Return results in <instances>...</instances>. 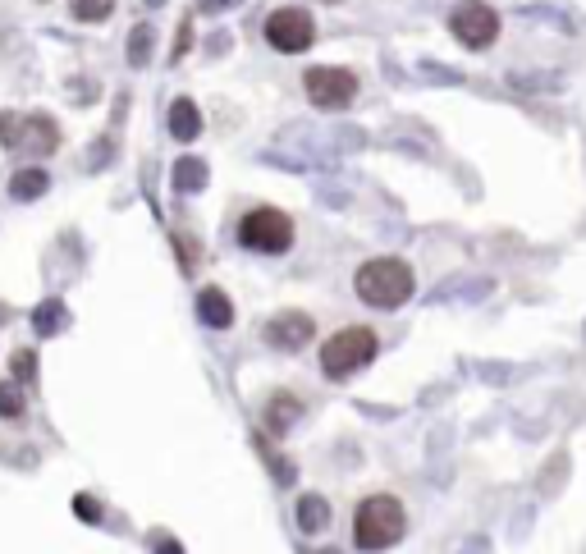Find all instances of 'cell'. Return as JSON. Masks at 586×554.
<instances>
[{
	"label": "cell",
	"instance_id": "15",
	"mask_svg": "<svg viewBox=\"0 0 586 554\" xmlns=\"http://www.w3.org/2000/svg\"><path fill=\"white\" fill-rule=\"evenodd\" d=\"M46 188H51V179H46V170H19L10 179V193L19 197V202H33V197H42Z\"/></svg>",
	"mask_w": 586,
	"mask_h": 554
},
{
	"label": "cell",
	"instance_id": "7",
	"mask_svg": "<svg viewBox=\"0 0 586 554\" xmlns=\"http://www.w3.org/2000/svg\"><path fill=\"white\" fill-rule=\"evenodd\" d=\"M266 42H271L275 51H284V55L307 51V46L316 42L312 14L307 10H275L271 19H266Z\"/></svg>",
	"mask_w": 586,
	"mask_h": 554
},
{
	"label": "cell",
	"instance_id": "18",
	"mask_svg": "<svg viewBox=\"0 0 586 554\" xmlns=\"http://www.w3.org/2000/svg\"><path fill=\"white\" fill-rule=\"evenodd\" d=\"M110 10H115V0H69V14L83 23H101L110 19Z\"/></svg>",
	"mask_w": 586,
	"mask_h": 554
},
{
	"label": "cell",
	"instance_id": "8",
	"mask_svg": "<svg viewBox=\"0 0 586 554\" xmlns=\"http://www.w3.org/2000/svg\"><path fill=\"white\" fill-rule=\"evenodd\" d=\"M449 28H454V37L463 46L481 51V46H490L495 42V33H500V14L490 10V5H481V0H467V5H458L454 10Z\"/></svg>",
	"mask_w": 586,
	"mask_h": 554
},
{
	"label": "cell",
	"instance_id": "3",
	"mask_svg": "<svg viewBox=\"0 0 586 554\" xmlns=\"http://www.w3.org/2000/svg\"><path fill=\"white\" fill-rule=\"evenodd\" d=\"M371 358H376V335L367 326H348L339 335H330V344L321 348V371H326L330 381H348Z\"/></svg>",
	"mask_w": 586,
	"mask_h": 554
},
{
	"label": "cell",
	"instance_id": "23",
	"mask_svg": "<svg viewBox=\"0 0 586 554\" xmlns=\"http://www.w3.org/2000/svg\"><path fill=\"white\" fill-rule=\"evenodd\" d=\"M188 37H193V28H188V23H179V42H174V60H184V51L193 46Z\"/></svg>",
	"mask_w": 586,
	"mask_h": 554
},
{
	"label": "cell",
	"instance_id": "20",
	"mask_svg": "<svg viewBox=\"0 0 586 554\" xmlns=\"http://www.w3.org/2000/svg\"><path fill=\"white\" fill-rule=\"evenodd\" d=\"M0 417H23V390L19 385H0Z\"/></svg>",
	"mask_w": 586,
	"mask_h": 554
},
{
	"label": "cell",
	"instance_id": "17",
	"mask_svg": "<svg viewBox=\"0 0 586 554\" xmlns=\"http://www.w3.org/2000/svg\"><path fill=\"white\" fill-rule=\"evenodd\" d=\"M69 321V312H65V303H60V298H51V303H42L33 312V326H37V335H55V330L65 326Z\"/></svg>",
	"mask_w": 586,
	"mask_h": 554
},
{
	"label": "cell",
	"instance_id": "13",
	"mask_svg": "<svg viewBox=\"0 0 586 554\" xmlns=\"http://www.w3.org/2000/svg\"><path fill=\"white\" fill-rule=\"evenodd\" d=\"M298 527H303V532H326L330 504L321 500V495H303V504H298Z\"/></svg>",
	"mask_w": 586,
	"mask_h": 554
},
{
	"label": "cell",
	"instance_id": "16",
	"mask_svg": "<svg viewBox=\"0 0 586 554\" xmlns=\"http://www.w3.org/2000/svg\"><path fill=\"white\" fill-rule=\"evenodd\" d=\"M152 42H156L152 23H138V28L129 33V65H133V69H142L147 60H152Z\"/></svg>",
	"mask_w": 586,
	"mask_h": 554
},
{
	"label": "cell",
	"instance_id": "21",
	"mask_svg": "<svg viewBox=\"0 0 586 554\" xmlns=\"http://www.w3.org/2000/svg\"><path fill=\"white\" fill-rule=\"evenodd\" d=\"M74 513L83 522H101V509H97V500H92V495H78L74 500Z\"/></svg>",
	"mask_w": 586,
	"mask_h": 554
},
{
	"label": "cell",
	"instance_id": "2",
	"mask_svg": "<svg viewBox=\"0 0 586 554\" xmlns=\"http://www.w3.org/2000/svg\"><path fill=\"white\" fill-rule=\"evenodd\" d=\"M408 532V518H403V504L394 495H371L358 504V518H353V541L362 550H390L399 536Z\"/></svg>",
	"mask_w": 586,
	"mask_h": 554
},
{
	"label": "cell",
	"instance_id": "9",
	"mask_svg": "<svg viewBox=\"0 0 586 554\" xmlns=\"http://www.w3.org/2000/svg\"><path fill=\"white\" fill-rule=\"evenodd\" d=\"M312 335H316V326L307 312H280L271 326H266V339H271L275 348H284V353H298L303 344H312Z\"/></svg>",
	"mask_w": 586,
	"mask_h": 554
},
{
	"label": "cell",
	"instance_id": "12",
	"mask_svg": "<svg viewBox=\"0 0 586 554\" xmlns=\"http://www.w3.org/2000/svg\"><path fill=\"white\" fill-rule=\"evenodd\" d=\"M298 413H303V403L293 399V394H271V408H266V422H271V431L280 435V431H289L293 422H298Z\"/></svg>",
	"mask_w": 586,
	"mask_h": 554
},
{
	"label": "cell",
	"instance_id": "19",
	"mask_svg": "<svg viewBox=\"0 0 586 554\" xmlns=\"http://www.w3.org/2000/svg\"><path fill=\"white\" fill-rule=\"evenodd\" d=\"M10 371H14V381L19 385H33L37 381V358L28 353V348H19V353L10 358Z\"/></svg>",
	"mask_w": 586,
	"mask_h": 554
},
{
	"label": "cell",
	"instance_id": "14",
	"mask_svg": "<svg viewBox=\"0 0 586 554\" xmlns=\"http://www.w3.org/2000/svg\"><path fill=\"white\" fill-rule=\"evenodd\" d=\"M174 188L179 193H202L207 188V165L197 161V156H184V161L174 165Z\"/></svg>",
	"mask_w": 586,
	"mask_h": 554
},
{
	"label": "cell",
	"instance_id": "11",
	"mask_svg": "<svg viewBox=\"0 0 586 554\" xmlns=\"http://www.w3.org/2000/svg\"><path fill=\"white\" fill-rule=\"evenodd\" d=\"M170 133H174L179 142H193L197 133H202V115H197V106H193L188 97H179V101L170 106Z\"/></svg>",
	"mask_w": 586,
	"mask_h": 554
},
{
	"label": "cell",
	"instance_id": "4",
	"mask_svg": "<svg viewBox=\"0 0 586 554\" xmlns=\"http://www.w3.org/2000/svg\"><path fill=\"white\" fill-rule=\"evenodd\" d=\"M0 142L10 152H37V156H51L60 147V129H55L51 115H14L5 110L0 115Z\"/></svg>",
	"mask_w": 586,
	"mask_h": 554
},
{
	"label": "cell",
	"instance_id": "10",
	"mask_svg": "<svg viewBox=\"0 0 586 554\" xmlns=\"http://www.w3.org/2000/svg\"><path fill=\"white\" fill-rule=\"evenodd\" d=\"M197 316H202V326L225 330V326H234V303L220 289H202L197 294Z\"/></svg>",
	"mask_w": 586,
	"mask_h": 554
},
{
	"label": "cell",
	"instance_id": "1",
	"mask_svg": "<svg viewBox=\"0 0 586 554\" xmlns=\"http://www.w3.org/2000/svg\"><path fill=\"white\" fill-rule=\"evenodd\" d=\"M353 289H358L362 303L390 312V307H403L408 298H413V271H408L399 257H376L358 271Z\"/></svg>",
	"mask_w": 586,
	"mask_h": 554
},
{
	"label": "cell",
	"instance_id": "5",
	"mask_svg": "<svg viewBox=\"0 0 586 554\" xmlns=\"http://www.w3.org/2000/svg\"><path fill=\"white\" fill-rule=\"evenodd\" d=\"M239 243L252 252H284L293 243V220L275 207H257L239 220Z\"/></svg>",
	"mask_w": 586,
	"mask_h": 554
},
{
	"label": "cell",
	"instance_id": "22",
	"mask_svg": "<svg viewBox=\"0 0 586 554\" xmlns=\"http://www.w3.org/2000/svg\"><path fill=\"white\" fill-rule=\"evenodd\" d=\"M152 550H156V554H184L179 545H174V536H165V532L152 536Z\"/></svg>",
	"mask_w": 586,
	"mask_h": 554
},
{
	"label": "cell",
	"instance_id": "6",
	"mask_svg": "<svg viewBox=\"0 0 586 554\" xmlns=\"http://www.w3.org/2000/svg\"><path fill=\"white\" fill-rule=\"evenodd\" d=\"M307 97H312V106H321V110H344L348 101L358 97V78L348 74V69H330V65H321V69H307Z\"/></svg>",
	"mask_w": 586,
	"mask_h": 554
},
{
	"label": "cell",
	"instance_id": "24",
	"mask_svg": "<svg viewBox=\"0 0 586 554\" xmlns=\"http://www.w3.org/2000/svg\"><path fill=\"white\" fill-rule=\"evenodd\" d=\"M147 5H165V0H147Z\"/></svg>",
	"mask_w": 586,
	"mask_h": 554
}]
</instances>
